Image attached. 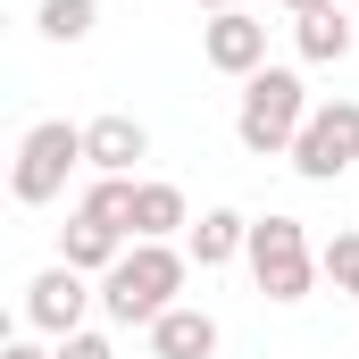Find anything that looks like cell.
<instances>
[{
	"label": "cell",
	"mask_w": 359,
	"mask_h": 359,
	"mask_svg": "<svg viewBox=\"0 0 359 359\" xmlns=\"http://www.w3.org/2000/svg\"><path fill=\"white\" fill-rule=\"evenodd\" d=\"M184 276H192V251H176V243H134L117 268L100 276V309H109L117 326H159V318L176 309Z\"/></svg>",
	"instance_id": "obj_1"
},
{
	"label": "cell",
	"mask_w": 359,
	"mask_h": 359,
	"mask_svg": "<svg viewBox=\"0 0 359 359\" xmlns=\"http://www.w3.org/2000/svg\"><path fill=\"white\" fill-rule=\"evenodd\" d=\"M301 126H309V84H301L292 67H259V76L243 84V109H234V142H243L251 159H292Z\"/></svg>",
	"instance_id": "obj_2"
},
{
	"label": "cell",
	"mask_w": 359,
	"mask_h": 359,
	"mask_svg": "<svg viewBox=\"0 0 359 359\" xmlns=\"http://www.w3.org/2000/svg\"><path fill=\"white\" fill-rule=\"evenodd\" d=\"M92 168L84 159V126H67V117H42V126H25V142H17V168H8V192L25 201V209H50L67 176Z\"/></svg>",
	"instance_id": "obj_3"
},
{
	"label": "cell",
	"mask_w": 359,
	"mask_h": 359,
	"mask_svg": "<svg viewBox=\"0 0 359 359\" xmlns=\"http://www.w3.org/2000/svg\"><path fill=\"white\" fill-rule=\"evenodd\" d=\"M243 259H251V276H259L268 301H309V284L326 276L318 251H309V226L284 217V209H276V217H251V251H243Z\"/></svg>",
	"instance_id": "obj_4"
},
{
	"label": "cell",
	"mask_w": 359,
	"mask_h": 359,
	"mask_svg": "<svg viewBox=\"0 0 359 359\" xmlns=\"http://www.w3.org/2000/svg\"><path fill=\"white\" fill-rule=\"evenodd\" d=\"M292 168L309 184H334L359 168V100H318L309 109V126H301V142H292Z\"/></svg>",
	"instance_id": "obj_5"
},
{
	"label": "cell",
	"mask_w": 359,
	"mask_h": 359,
	"mask_svg": "<svg viewBox=\"0 0 359 359\" xmlns=\"http://www.w3.org/2000/svg\"><path fill=\"white\" fill-rule=\"evenodd\" d=\"M100 301L84 284V268H42L25 284V326L34 334H50V343H67V334H84V309Z\"/></svg>",
	"instance_id": "obj_6"
},
{
	"label": "cell",
	"mask_w": 359,
	"mask_h": 359,
	"mask_svg": "<svg viewBox=\"0 0 359 359\" xmlns=\"http://www.w3.org/2000/svg\"><path fill=\"white\" fill-rule=\"evenodd\" d=\"M201 59H209L217 76H243V84H251V76L268 67V25H259L251 8H234V17H209V25H201Z\"/></svg>",
	"instance_id": "obj_7"
},
{
	"label": "cell",
	"mask_w": 359,
	"mask_h": 359,
	"mask_svg": "<svg viewBox=\"0 0 359 359\" xmlns=\"http://www.w3.org/2000/svg\"><path fill=\"white\" fill-rule=\"evenodd\" d=\"M84 159H92V176H134V168L151 159V134H142V117H126V109L92 117V126H84Z\"/></svg>",
	"instance_id": "obj_8"
},
{
	"label": "cell",
	"mask_w": 359,
	"mask_h": 359,
	"mask_svg": "<svg viewBox=\"0 0 359 359\" xmlns=\"http://www.w3.org/2000/svg\"><path fill=\"white\" fill-rule=\"evenodd\" d=\"M117 259H126V234H117V226H100V217H84V209H76V217L59 226V268L109 276Z\"/></svg>",
	"instance_id": "obj_9"
},
{
	"label": "cell",
	"mask_w": 359,
	"mask_h": 359,
	"mask_svg": "<svg viewBox=\"0 0 359 359\" xmlns=\"http://www.w3.org/2000/svg\"><path fill=\"white\" fill-rule=\"evenodd\" d=\"M292 42H301V59H309V67H343V59H351V42H359V25L326 0V8L292 17Z\"/></svg>",
	"instance_id": "obj_10"
},
{
	"label": "cell",
	"mask_w": 359,
	"mask_h": 359,
	"mask_svg": "<svg viewBox=\"0 0 359 359\" xmlns=\"http://www.w3.org/2000/svg\"><path fill=\"white\" fill-rule=\"evenodd\" d=\"M151 351H159V359H217V318L176 301V309L151 326Z\"/></svg>",
	"instance_id": "obj_11"
},
{
	"label": "cell",
	"mask_w": 359,
	"mask_h": 359,
	"mask_svg": "<svg viewBox=\"0 0 359 359\" xmlns=\"http://www.w3.org/2000/svg\"><path fill=\"white\" fill-rule=\"evenodd\" d=\"M184 251H192V268H226V259H243V251H251V217H243V209H209V217L192 226V243H184Z\"/></svg>",
	"instance_id": "obj_12"
},
{
	"label": "cell",
	"mask_w": 359,
	"mask_h": 359,
	"mask_svg": "<svg viewBox=\"0 0 359 359\" xmlns=\"http://www.w3.org/2000/svg\"><path fill=\"white\" fill-rule=\"evenodd\" d=\"M176 226H192V217H184V192L176 184H142V192H134V243H168Z\"/></svg>",
	"instance_id": "obj_13"
},
{
	"label": "cell",
	"mask_w": 359,
	"mask_h": 359,
	"mask_svg": "<svg viewBox=\"0 0 359 359\" xmlns=\"http://www.w3.org/2000/svg\"><path fill=\"white\" fill-rule=\"evenodd\" d=\"M134 192H142L134 176H92V184H84V217H100V226H117V234L134 243Z\"/></svg>",
	"instance_id": "obj_14"
},
{
	"label": "cell",
	"mask_w": 359,
	"mask_h": 359,
	"mask_svg": "<svg viewBox=\"0 0 359 359\" xmlns=\"http://www.w3.org/2000/svg\"><path fill=\"white\" fill-rule=\"evenodd\" d=\"M42 42H84L92 25H100V0H42Z\"/></svg>",
	"instance_id": "obj_15"
},
{
	"label": "cell",
	"mask_w": 359,
	"mask_h": 359,
	"mask_svg": "<svg viewBox=\"0 0 359 359\" xmlns=\"http://www.w3.org/2000/svg\"><path fill=\"white\" fill-rule=\"evenodd\" d=\"M318 268H326L334 292H351V301H359V234H334V243L318 251Z\"/></svg>",
	"instance_id": "obj_16"
},
{
	"label": "cell",
	"mask_w": 359,
	"mask_h": 359,
	"mask_svg": "<svg viewBox=\"0 0 359 359\" xmlns=\"http://www.w3.org/2000/svg\"><path fill=\"white\" fill-rule=\"evenodd\" d=\"M59 359H117V343H109V334H67V343H59Z\"/></svg>",
	"instance_id": "obj_17"
},
{
	"label": "cell",
	"mask_w": 359,
	"mask_h": 359,
	"mask_svg": "<svg viewBox=\"0 0 359 359\" xmlns=\"http://www.w3.org/2000/svg\"><path fill=\"white\" fill-rule=\"evenodd\" d=\"M0 359H59V351H42V343H8Z\"/></svg>",
	"instance_id": "obj_18"
},
{
	"label": "cell",
	"mask_w": 359,
	"mask_h": 359,
	"mask_svg": "<svg viewBox=\"0 0 359 359\" xmlns=\"http://www.w3.org/2000/svg\"><path fill=\"white\" fill-rule=\"evenodd\" d=\"M201 8H209V17H234V8H243V0H201Z\"/></svg>",
	"instance_id": "obj_19"
},
{
	"label": "cell",
	"mask_w": 359,
	"mask_h": 359,
	"mask_svg": "<svg viewBox=\"0 0 359 359\" xmlns=\"http://www.w3.org/2000/svg\"><path fill=\"white\" fill-rule=\"evenodd\" d=\"M284 8H292V17H309V8H326V0H284Z\"/></svg>",
	"instance_id": "obj_20"
}]
</instances>
